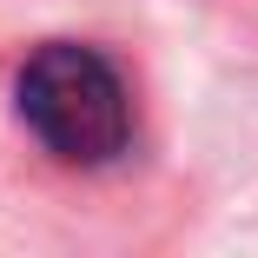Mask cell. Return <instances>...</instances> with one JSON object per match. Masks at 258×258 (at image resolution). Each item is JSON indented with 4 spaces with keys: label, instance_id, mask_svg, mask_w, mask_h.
<instances>
[{
    "label": "cell",
    "instance_id": "obj_1",
    "mask_svg": "<svg viewBox=\"0 0 258 258\" xmlns=\"http://www.w3.org/2000/svg\"><path fill=\"white\" fill-rule=\"evenodd\" d=\"M20 126L67 166H106L133 139V99L126 80L93 53V46L53 40L20 67Z\"/></svg>",
    "mask_w": 258,
    "mask_h": 258
}]
</instances>
